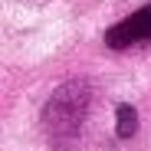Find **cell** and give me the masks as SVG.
I'll use <instances>...</instances> for the list:
<instances>
[{"mask_svg":"<svg viewBox=\"0 0 151 151\" xmlns=\"http://www.w3.org/2000/svg\"><path fill=\"white\" fill-rule=\"evenodd\" d=\"M138 132V115L132 105H118L115 109V135L118 138H132Z\"/></svg>","mask_w":151,"mask_h":151,"instance_id":"cell-2","label":"cell"},{"mask_svg":"<svg viewBox=\"0 0 151 151\" xmlns=\"http://www.w3.org/2000/svg\"><path fill=\"white\" fill-rule=\"evenodd\" d=\"M145 40H151V4L135 10L132 17H125L122 23H115V27L105 30V43L112 49H125V46L145 43Z\"/></svg>","mask_w":151,"mask_h":151,"instance_id":"cell-1","label":"cell"}]
</instances>
